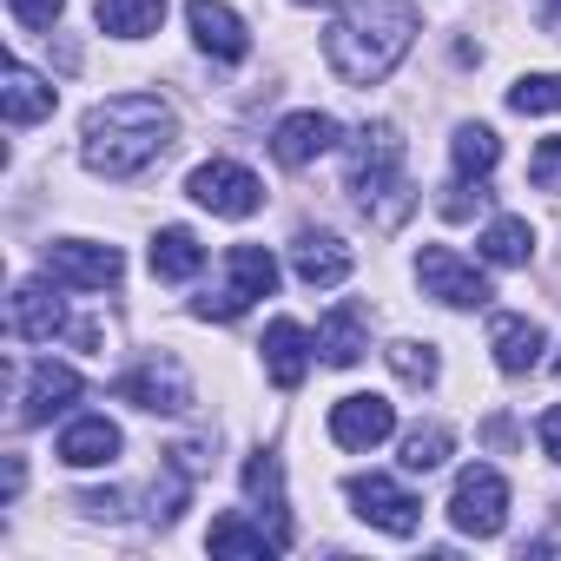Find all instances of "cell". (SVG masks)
Masks as SVG:
<instances>
[{
	"mask_svg": "<svg viewBox=\"0 0 561 561\" xmlns=\"http://www.w3.org/2000/svg\"><path fill=\"white\" fill-rule=\"evenodd\" d=\"M351 192H357V205L370 211V225H403V218H410L416 185H410V172H403V133H397L390 119H377V126H364V133L351 139Z\"/></svg>",
	"mask_w": 561,
	"mask_h": 561,
	"instance_id": "3957f363",
	"label": "cell"
},
{
	"mask_svg": "<svg viewBox=\"0 0 561 561\" xmlns=\"http://www.w3.org/2000/svg\"><path fill=\"white\" fill-rule=\"evenodd\" d=\"M489 351H495V370H502V377H528V370L541 364V351H548V331H541L535 318L502 311V318L489 324Z\"/></svg>",
	"mask_w": 561,
	"mask_h": 561,
	"instance_id": "e0dca14e",
	"label": "cell"
},
{
	"mask_svg": "<svg viewBox=\"0 0 561 561\" xmlns=\"http://www.w3.org/2000/svg\"><path fill=\"white\" fill-rule=\"evenodd\" d=\"M318 351H324V364H337V370L364 364V351H370V318H364V305H337V311H324V324H318Z\"/></svg>",
	"mask_w": 561,
	"mask_h": 561,
	"instance_id": "7402d4cb",
	"label": "cell"
},
{
	"mask_svg": "<svg viewBox=\"0 0 561 561\" xmlns=\"http://www.w3.org/2000/svg\"><path fill=\"white\" fill-rule=\"evenodd\" d=\"M264 377L277 383V390H298L305 383V370H311V337H305V324L298 318H271V331H264Z\"/></svg>",
	"mask_w": 561,
	"mask_h": 561,
	"instance_id": "ac0fdd59",
	"label": "cell"
},
{
	"mask_svg": "<svg viewBox=\"0 0 561 561\" xmlns=\"http://www.w3.org/2000/svg\"><path fill=\"white\" fill-rule=\"evenodd\" d=\"M449 522H456V535H476V541L502 535V522H508V482H502V469L469 462L456 476V489H449Z\"/></svg>",
	"mask_w": 561,
	"mask_h": 561,
	"instance_id": "5b68a950",
	"label": "cell"
},
{
	"mask_svg": "<svg viewBox=\"0 0 561 561\" xmlns=\"http://www.w3.org/2000/svg\"><path fill=\"white\" fill-rule=\"evenodd\" d=\"M397 436V403L377 397V390H357V397H337L331 403V443L337 449H377Z\"/></svg>",
	"mask_w": 561,
	"mask_h": 561,
	"instance_id": "7c38bea8",
	"label": "cell"
},
{
	"mask_svg": "<svg viewBox=\"0 0 561 561\" xmlns=\"http://www.w3.org/2000/svg\"><path fill=\"white\" fill-rule=\"evenodd\" d=\"M482 198H489V192H482V185H476V192H469V179H456V185H449V198H443V218H469V211H476V205H482Z\"/></svg>",
	"mask_w": 561,
	"mask_h": 561,
	"instance_id": "d6a6232c",
	"label": "cell"
},
{
	"mask_svg": "<svg viewBox=\"0 0 561 561\" xmlns=\"http://www.w3.org/2000/svg\"><path fill=\"white\" fill-rule=\"evenodd\" d=\"M80 390H87V383H80V370H73V364H54V357H41V364L27 370V390H21V423L34 430V423L60 416V410H67Z\"/></svg>",
	"mask_w": 561,
	"mask_h": 561,
	"instance_id": "2e32d148",
	"label": "cell"
},
{
	"mask_svg": "<svg viewBox=\"0 0 561 561\" xmlns=\"http://www.w3.org/2000/svg\"><path fill=\"white\" fill-rule=\"evenodd\" d=\"M383 357H390V370H397V377H403L410 390H430V383L443 377V357H436V344H416V337H397V344H390Z\"/></svg>",
	"mask_w": 561,
	"mask_h": 561,
	"instance_id": "83f0119b",
	"label": "cell"
},
{
	"mask_svg": "<svg viewBox=\"0 0 561 561\" xmlns=\"http://www.w3.org/2000/svg\"><path fill=\"white\" fill-rule=\"evenodd\" d=\"M205 548L211 554H257V561L264 554H285V541H277L264 522H244V515H218L211 535H205Z\"/></svg>",
	"mask_w": 561,
	"mask_h": 561,
	"instance_id": "cb8c5ba5",
	"label": "cell"
},
{
	"mask_svg": "<svg viewBox=\"0 0 561 561\" xmlns=\"http://www.w3.org/2000/svg\"><path fill=\"white\" fill-rule=\"evenodd\" d=\"M185 21H192V41H198L211 60L238 67V60L251 54V34H244V21L225 8V0H185Z\"/></svg>",
	"mask_w": 561,
	"mask_h": 561,
	"instance_id": "9a60e30c",
	"label": "cell"
},
{
	"mask_svg": "<svg viewBox=\"0 0 561 561\" xmlns=\"http://www.w3.org/2000/svg\"><path fill=\"white\" fill-rule=\"evenodd\" d=\"M113 397H119V403H139V410L185 416V410H192V377H185V364H179V357L152 351L146 364H133V370L113 383Z\"/></svg>",
	"mask_w": 561,
	"mask_h": 561,
	"instance_id": "9c48e42d",
	"label": "cell"
},
{
	"mask_svg": "<svg viewBox=\"0 0 561 561\" xmlns=\"http://www.w3.org/2000/svg\"><path fill=\"white\" fill-rule=\"evenodd\" d=\"M198 271H205V244H198V231L165 225V231L152 238V277H159V285H185V277H198Z\"/></svg>",
	"mask_w": 561,
	"mask_h": 561,
	"instance_id": "603a6c76",
	"label": "cell"
},
{
	"mask_svg": "<svg viewBox=\"0 0 561 561\" xmlns=\"http://www.w3.org/2000/svg\"><path fill=\"white\" fill-rule=\"evenodd\" d=\"M41 264H47L54 285H73V291H106V285H119V271H126L119 244H93V238H54L41 251Z\"/></svg>",
	"mask_w": 561,
	"mask_h": 561,
	"instance_id": "ba28073f",
	"label": "cell"
},
{
	"mask_svg": "<svg viewBox=\"0 0 561 561\" xmlns=\"http://www.w3.org/2000/svg\"><path fill=\"white\" fill-rule=\"evenodd\" d=\"M119 449H126V436H119V423H106V416H73V423L60 430V462H67V469H106Z\"/></svg>",
	"mask_w": 561,
	"mask_h": 561,
	"instance_id": "44dd1931",
	"label": "cell"
},
{
	"mask_svg": "<svg viewBox=\"0 0 561 561\" xmlns=\"http://www.w3.org/2000/svg\"><path fill=\"white\" fill-rule=\"evenodd\" d=\"M535 436H541V449H548V462H561V403H554V410H541V423H535Z\"/></svg>",
	"mask_w": 561,
	"mask_h": 561,
	"instance_id": "836d02e7",
	"label": "cell"
},
{
	"mask_svg": "<svg viewBox=\"0 0 561 561\" xmlns=\"http://www.w3.org/2000/svg\"><path fill=\"white\" fill-rule=\"evenodd\" d=\"M8 14L21 27H34V34H54V21L67 14V0H8Z\"/></svg>",
	"mask_w": 561,
	"mask_h": 561,
	"instance_id": "1f68e13d",
	"label": "cell"
},
{
	"mask_svg": "<svg viewBox=\"0 0 561 561\" xmlns=\"http://www.w3.org/2000/svg\"><path fill=\"white\" fill-rule=\"evenodd\" d=\"M416 41V8L410 0H351V8L324 27V60L344 87H377L397 73V60Z\"/></svg>",
	"mask_w": 561,
	"mask_h": 561,
	"instance_id": "7a4b0ae2",
	"label": "cell"
},
{
	"mask_svg": "<svg viewBox=\"0 0 561 561\" xmlns=\"http://www.w3.org/2000/svg\"><path fill=\"white\" fill-rule=\"evenodd\" d=\"M80 508H93V515H113V508H119V495H113V489H93V495H80Z\"/></svg>",
	"mask_w": 561,
	"mask_h": 561,
	"instance_id": "e575fe53",
	"label": "cell"
},
{
	"mask_svg": "<svg viewBox=\"0 0 561 561\" xmlns=\"http://www.w3.org/2000/svg\"><path fill=\"white\" fill-rule=\"evenodd\" d=\"M93 14L113 41H146L165 21V0H93Z\"/></svg>",
	"mask_w": 561,
	"mask_h": 561,
	"instance_id": "d4e9b609",
	"label": "cell"
},
{
	"mask_svg": "<svg viewBox=\"0 0 561 561\" xmlns=\"http://www.w3.org/2000/svg\"><path fill=\"white\" fill-rule=\"evenodd\" d=\"M416 285H423V298H436V305H449V311H482L495 291H489V277L462 257V251H449V244H423L416 251Z\"/></svg>",
	"mask_w": 561,
	"mask_h": 561,
	"instance_id": "8992f818",
	"label": "cell"
},
{
	"mask_svg": "<svg viewBox=\"0 0 561 561\" xmlns=\"http://www.w3.org/2000/svg\"><path fill=\"white\" fill-rule=\"evenodd\" d=\"M277 291V257L264 251V244H231L225 251V277L192 305L205 324H231V318H244L257 298H271Z\"/></svg>",
	"mask_w": 561,
	"mask_h": 561,
	"instance_id": "277c9868",
	"label": "cell"
},
{
	"mask_svg": "<svg viewBox=\"0 0 561 561\" xmlns=\"http://www.w3.org/2000/svg\"><path fill=\"white\" fill-rule=\"evenodd\" d=\"M449 159H456V179H489L495 159H502V139H495L489 126H456Z\"/></svg>",
	"mask_w": 561,
	"mask_h": 561,
	"instance_id": "484cf974",
	"label": "cell"
},
{
	"mask_svg": "<svg viewBox=\"0 0 561 561\" xmlns=\"http://www.w3.org/2000/svg\"><path fill=\"white\" fill-rule=\"evenodd\" d=\"M508 113H561V73H522L508 87Z\"/></svg>",
	"mask_w": 561,
	"mask_h": 561,
	"instance_id": "f546056e",
	"label": "cell"
},
{
	"mask_svg": "<svg viewBox=\"0 0 561 561\" xmlns=\"http://www.w3.org/2000/svg\"><path fill=\"white\" fill-rule=\"evenodd\" d=\"M0 113H8V126H41V119H54V87L34 67L8 60L0 67Z\"/></svg>",
	"mask_w": 561,
	"mask_h": 561,
	"instance_id": "ffe728a7",
	"label": "cell"
},
{
	"mask_svg": "<svg viewBox=\"0 0 561 561\" xmlns=\"http://www.w3.org/2000/svg\"><path fill=\"white\" fill-rule=\"evenodd\" d=\"M8 324H14V337H27V344H54V337H73V344H100V324H73L67 318V305L47 291V285H14V298H8Z\"/></svg>",
	"mask_w": 561,
	"mask_h": 561,
	"instance_id": "52a82bcc",
	"label": "cell"
},
{
	"mask_svg": "<svg viewBox=\"0 0 561 561\" xmlns=\"http://www.w3.org/2000/svg\"><path fill=\"white\" fill-rule=\"evenodd\" d=\"M185 192H192L205 211H218V218H251V211L264 205L257 172H244L238 159H205V165L185 179Z\"/></svg>",
	"mask_w": 561,
	"mask_h": 561,
	"instance_id": "8fae6325",
	"label": "cell"
},
{
	"mask_svg": "<svg viewBox=\"0 0 561 561\" xmlns=\"http://www.w3.org/2000/svg\"><path fill=\"white\" fill-rule=\"evenodd\" d=\"M351 264L357 257H351V244L337 231H298V244H291V271H298V285H311V291L344 285Z\"/></svg>",
	"mask_w": 561,
	"mask_h": 561,
	"instance_id": "5bb4252c",
	"label": "cell"
},
{
	"mask_svg": "<svg viewBox=\"0 0 561 561\" xmlns=\"http://www.w3.org/2000/svg\"><path fill=\"white\" fill-rule=\"evenodd\" d=\"M179 139V119L165 100L152 93H113L87 113L80 126V159L100 172V179H139L165 146Z\"/></svg>",
	"mask_w": 561,
	"mask_h": 561,
	"instance_id": "6da1fadb",
	"label": "cell"
},
{
	"mask_svg": "<svg viewBox=\"0 0 561 561\" xmlns=\"http://www.w3.org/2000/svg\"><path fill=\"white\" fill-rule=\"evenodd\" d=\"M528 185H535V192H561V133L535 146V159H528Z\"/></svg>",
	"mask_w": 561,
	"mask_h": 561,
	"instance_id": "4dcf8cb0",
	"label": "cell"
},
{
	"mask_svg": "<svg viewBox=\"0 0 561 561\" xmlns=\"http://www.w3.org/2000/svg\"><path fill=\"white\" fill-rule=\"evenodd\" d=\"M244 495L257 502V522L277 535V541H285L291 548V508H285V462H277V456H251L244 462Z\"/></svg>",
	"mask_w": 561,
	"mask_h": 561,
	"instance_id": "d6986e66",
	"label": "cell"
},
{
	"mask_svg": "<svg viewBox=\"0 0 561 561\" xmlns=\"http://www.w3.org/2000/svg\"><path fill=\"white\" fill-rule=\"evenodd\" d=\"M482 257L489 264H528L535 257V231H528V218H495L489 231H482Z\"/></svg>",
	"mask_w": 561,
	"mask_h": 561,
	"instance_id": "4316f807",
	"label": "cell"
},
{
	"mask_svg": "<svg viewBox=\"0 0 561 561\" xmlns=\"http://www.w3.org/2000/svg\"><path fill=\"white\" fill-rule=\"evenodd\" d=\"M449 449H456V436H449L443 423H416V430L403 436V469H410V476H430V469L449 462Z\"/></svg>",
	"mask_w": 561,
	"mask_h": 561,
	"instance_id": "f1b7e54d",
	"label": "cell"
},
{
	"mask_svg": "<svg viewBox=\"0 0 561 561\" xmlns=\"http://www.w3.org/2000/svg\"><path fill=\"white\" fill-rule=\"evenodd\" d=\"M337 146V119L331 113H291V119H277V133H271V159L277 165H291V172H305L311 159H324Z\"/></svg>",
	"mask_w": 561,
	"mask_h": 561,
	"instance_id": "4fadbf2b",
	"label": "cell"
},
{
	"mask_svg": "<svg viewBox=\"0 0 561 561\" xmlns=\"http://www.w3.org/2000/svg\"><path fill=\"white\" fill-rule=\"evenodd\" d=\"M344 495L357 502V515H364L370 528H383V535H397V541H410V535L423 528V502H416L397 476H377V469H370V476H351Z\"/></svg>",
	"mask_w": 561,
	"mask_h": 561,
	"instance_id": "30bf717a",
	"label": "cell"
}]
</instances>
